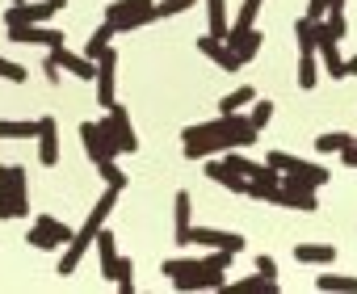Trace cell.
I'll use <instances>...</instances> for the list:
<instances>
[{"mask_svg":"<svg viewBox=\"0 0 357 294\" xmlns=\"http://www.w3.org/2000/svg\"><path fill=\"white\" fill-rule=\"evenodd\" d=\"M118 194L122 189H114V185H105V194L97 198V206L89 210V219L80 223V231H72V240L63 244V256H59V277H72L76 269H80V261H84V252H89V244H93V235L105 227V219L114 215V206H118Z\"/></svg>","mask_w":357,"mask_h":294,"instance_id":"cell-3","label":"cell"},{"mask_svg":"<svg viewBox=\"0 0 357 294\" xmlns=\"http://www.w3.org/2000/svg\"><path fill=\"white\" fill-rule=\"evenodd\" d=\"M93 244H97V256H101V273L114 281V273H118V240H114V231H97L93 235Z\"/></svg>","mask_w":357,"mask_h":294,"instance_id":"cell-22","label":"cell"},{"mask_svg":"<svg viewBox=\"0 0 357 294\" xmlns=\"http://www.w3.org/2000/svg\"><path fill=\"white\" fill-rule=\"evenodd\" d=\"M353 147H357V139H353Z\"/></svg>","mask_w":357,"mask_h":294,"instance_id":"cell-44","label":"cell"},{"mask_svg":"<svg viewBox=\"0 0 357 294\" xmlns=\"http://www.w3.org/2000/svg\"><path fill=\"white\" fill-rule=\"evenodd\" d=\"M349 143H353V134H344V130H328V134L315 139V152L328 156V152H340V147H349Z\"/></svg>","mask_w":357,"mask_h":294,"instance_id":"cell-29","label":"cell"},{"mask_svg":"<svg viewBox=\"0 0 357 294\" xmlns=\"http://www.w3.org/2000/svg\"><path fill=\"white\" fill-rule=\"evenodd\" d=\"M252 101H257V93H252L248 84H240V88H231V93L219 101V114H240V109H244V105H252Z\"/></svg>","mask_w":357,"mask_h":294,"instance_id":"cell-27","label":"cell"},{"mask_svg":"<svg viewBox=\"0 0 357 294\" xmlns=\"http://www.w3.org/2000/svg\"><path fill=\"white\" fill-rule=\"evenodd\" d=\"M0 80H9V84H26V68L0 55Z\"/></svg>","mask_w":357,"mask_h":294,"instance_id":"cell-35","label":"cell"},{"mask_svg":"<svg viewBox=\"0 0 357 294\" xmlns=\"http://www.w3.org/2000/svg\"><path fill=\"white\" fill-rule=\"evenodd\" d=\"M269 118H273V101H257V105H252V114H248V122H252L257 130H265V126H269Z\"/></svg>","mask_w":357,"mask_h":294,"instance_id":"cell-36","label":"cell"},{"mask_svg":"<svg viewBox=\"0 0 357 294\" xmlns=\"http://www.w3.org/2000/svg\"><path fill=\"white\" fill-rule=\"evenodd\" d=\"M257 273H261V277H278V261L261 252V256H257Z\"/></svg>","mask_w":357,"mask_h":294,"instance_id":"cell-37","label":"cell"},{"mask_svg":"<svg viewBox=\"0 0 357 294\" xmlns=\"http://www.w3.org/2000/svg\"><path fill=\"white\" fill-rule=\"evenodd\" d=\"M0 139H38V122H13V118H0Z\"/></svg>","mask_w":357,"mask_h":294,"instance_id":"cell-28","label":"cell"},{"mask_svg":"<svg viewBox=\"0 0 357 294\" xmlns=\"http://www.w3.org/2000/svg\"><path fill=\"white\" fill-rule=\"evenodd\" d=\"M206 177L215 181V185H223V189H231V194H244V177L227 164V160H215V156H206Z\"/></svg>","mask_w":357,"mask_h":294,"instance_id":"cell-21","label":"cell"},{"mask_svg":"<svg viewBox=\"0 0 357 294\" xmlns=\"http://www.w3.org/2000/svg\"><path fill=\"white\" fill-rule=\"evenodd\" d=\"M257 126L248 122V114H219L211 122H194L181 130V152L190 160H206L219 152H244V147L257 143Z\"/></svg>","mask_w":357,"mask_h":294,"instance_id":"cell-1","label":"cell"},{"mask_svg":"<svg viewBox=\"0 0 357 294\" xmlns=\"http://www.w3.org/2000/svg\"><path fill=\"white\" fill-rule=\"evenodd\" d=\"M13 5H26V0H13Z\"/></svg>","mask_w":357,"mask_h":294,"instance_id":"cell-43","label":"cell"},{"mask_svg":"<svg viewBox=\"0 0 357 294\" xmlns=\"http://www.w3.org/2000/svg\"><path fill=\"white\" fill-rule=\"evenodd\" d=\"M190 223H194V198H190V189H176V198H172V231H176V244H185Z\"/></svg>","mask_w":357,"mask_h":294,"instance_id":"cell-20","label":"cell"},{"mask_svg":"<svg viewBox=\"0 0 357 294\" xmlns=\"http://www.w3.org/2000/svg\"><path fill=\"white\" fill-rule=\"evenodd\" d=\"M294 261H298V265H319V269H324V265L336 261V248H332V244H298V248H294Z\"/></svg>","mask_w":357,"mask_h":294,"instance_id":"cell-24","label":"cell"},{"mask_svg":"<svg viewBox=\"0 0 357 294\" xmlns=\"http://www.w3.org/2000/svg\"><path fill=\"white\" fill-rule=\"evenodd\" d=\"M194 9V0H160L155 5V22L160 17H176V13H190Z\"/></svg>","mask_w":357,"mask_h":294,"instance_id":"cell-33","label":"cell"},{"mask_svg":"<svg viewBox=\"0 0 357 294\" xmlns=\"http://www.w3.org/2000/svg\"><path fill=\"white\" fill-rule=\"evenodd\" d=\"M265 164H273V169L282 173V181L303 185V189H319V185H328V177H332L324 164H311V160L290 156V152H269V156H265Z\"/></svg>","mask_w":357,"mask_h":294,"instance_id":"cell-5","label":"cell"},{"mask_svg":"<svg viewBox=\"0 0 357 294\" xmlns=\"http://www.w3.org/2000/svg\"><path fill=\"white\" fill-rule=\"evenodd\" d=\"M261 5H265V0H244V5H240V17L231 22V30H244V26H257V13H261Z\"/></svg>","mask_w":357,"mask_h":294,"instance_id":"cell-32","label":"cell"},{"mask_svg":"<svg viewBox=\"0 0 357 294\" xmlns=\"http://www.w3.org/2000/svg\"><path fill=\"white\" fill-rule=\"evenodd\" d=\"M105 122H109V130H114V143H118V152H139V139H135V126H130V114L114 101L109 109H105Z\"/></svg>","mask_w":357,"mask_h":294,"instance_id":"cell-14","label":"cell"},{"mask_svg":"<svg viewBox=\"0 0 357 294\" xmlns=\"http://www.w3.org/2000/svg\"><path fill=\"white\" fill-rule=\"evenodd\" d=\"M231 290H240V294H278V281L273 277H244V281H236Z\"/></svg>","mask_w":357,"mask_h":294,"instance_id":"cell-30","label":"cell"},{"mask_svg":"<svg viewBox=\"0 0 357 294\" xmlns=\"http://www.w3.org/2000/svg\"><path fill=\"white\" fill-rule=\"evenodd\" d=\"M38 164L43 169H55L59 164V122L51 114L38 118Z\"/></svg>","mask_w":357,"mask_h":294,"instance_id":"cell-15","label":"cell"},{"mask_svg":"<svg viewBox=\"0 0 357 294\" xmlns=\"http://www.w3.org/2000/svg\"><path fill=\"white\" fill-rule=\"evenodd\" d=\"M236 252L227 248H211L206 256H168L160 265V273L176 286V290H227V269H231Z\"/></svg>","mask_w":357,"mask_h":294,"instance_id":"cell-2","label":"cell"},{"mask_svg":"<svg viewBox=\"0 0 357 294\" xmlns=\"http://www.w3.org/2000/svg\"><path fill=\"white\" fill-rule=\"evenodd\" d=\"M80 143H84V152L93 164H105V160H118V143H114V130L109 122H80Z\"/></svg>","mask_w":357,"mask_h":294,"instance_id":"cell-7","label":"cell"},{"mask_svg":"<svg viewBox=\"0 0 357 294\" xmlns=\"http://www.w3.org/2000/svg\"><path fill=\"white\" fill-rule=\"evenodd\" d=\"M43 72H47V80H51V84H55V80H59V76H63V72H59V63H55V55H51V51H47V59H43Z\"/></svg>","mask_w":357,"mask_h":294,"instance_id":"cell-39","label":"cell"},{"mask_svg":"<svg viewBox=\"0 0 357 294\" xmlns=\"http://www.w3.org/2000/svg\"><path fill=\"white\" fill-rule=\"evenodd\" d=\"M328 13V0H307V22H319Z\"/></svg>","mask_w":357,"mask_h":294,"instance_id":"cell-38","label":"cell"},{"mask_svg":"<svg viewBox=\"0 0 357 294\" xmlns=\"http://www.w3.org/2000/svg\"><path fill=\"white\" fill-rule=\"evenodd\" d=\"M9 42H30V47L55 51V47H68V34L47 26V22H38V26H9Z\"/></svg>","mask_w":357,"mask_h":294,"instance_id":"cell-10","label":"cell"},{"mask_svg":"<svg viewBox=\"0 0 357 294\" xmlns=\"http://www.w3.org/2000/svg\"><path fill=\"white\" fill-rule=\"evenodd\" d=\"M51 5H55V9H63V5H68V0H51Z\"/></svg>","mask_w":357,"mask_h":294,"instance_id":"cell-42","label":"cell"},{"mask_svg":"<svg viewBox=\"0 0 357 294\" xmlns=\"http://www.w3.org/2000/svg\"><path fill=\"white\" fill-rule=\"evenodd\" d=\"M332 9H344V0H328V13H332Z\"/></svg>","mask_w":357,"mask_h":294,"instance_id":"cell-41","label":"cell"},{"mask_svg":"<svg viewBox=\"0 0 357 294\" xmlns=\"http://www.w3.org/2000/svg\"><path fill=\"white\" fill-rule=\"evenodd\" d=\"M349 76H357V55H353V59H344V80H349Z\"/></svg>","mask_w":357,"mask_h":294,"instance_id":"cell-40","label":"cell"},{"mask_svg":"<svg viewBox=\"0 0 357 294\" xmlns=\"http://www.w3.org/2000/svg\"><path fill=\"white\" fill-rule=\"evenodd\" d=\"M315 290H332V294H357V277H344V273H319V277H315Z\"/></svg>","mask_w":357,"mask_h":294,"instance_id":"cell-26","label":"cell"},{"mask_svg":"<svg viewBox=\"0 0 357 294\" xmlns=\"http://www.w3.org/2000/svg\"><path fill=\"white\" fill-rule=\"evenodd\" d=\"M97 173L105 177V185H114V189H126V173L114 164V160H105V164H97Z\"/></svg>","mask_w":357,"mask_h":294,"instance_id":"cell-34","label":"cell"},{"mask_svg":"<svg viewBox=\"0 0 357 294\" xmlns=\"http://www.w3.org/2000/svg\"><path fill=\"white\" fill-rule=\"evenodd\" d=\"M273 206H286V210H315V189H303V185H290V181H282L278 185V198H273Z\"/></svg>","mask_w":357,"mask_h":294,"instance_id":"cell-19","label":"cell"},{"mask_svg":"<svg viewBox=\"0 0 357 294\" xmlns=\"http://www.w3.org/2000/svg\"><path fill=\"white\" fill-rule=\"evenodd\" d=\"M26 215H30V181H26V169L0 164V219L13 223V219H26Z\"/></svg>","mask_w":357,"mask_h":294,"instance_id":"cell-4","label":"cell"},{"mask_svg":"<svg viewBox=\"0 0 357 294\" xmlns=\"http://www.w3.org/2000/svg\"><path fill=\"white\" fill-rule=\"evenodd\" d=\"M198 51H202V55H206V59H211L215 68H223V72H240V68H244V63H240V59L231 55V47H227L223 38H215V34L198 38Z\"/></svg>","mask_w":357,"mask_h":294,"instance_id":"cell-17","label":"cell"},{"mask_svg":"<svg viewBox=\"0 0 357 294\" xmlns=\"http://www.w3.org/2000/svg\"><path fill=\"white\" fill-rule=\"evenodd\" d=\"M93 80H97V105L109 109V105L118 101V97H114V93H118V51H114V47L97 59V76H93Z\"/></svg>","mask_w":357,"mask_h":294,"instance_id":"cell-12","label":"cell"},{"mask_svg":"<svg viewBox=\"0 0 357 294\" xmlns=\"http://www.w3.org/2000/svg\"><path fill=\"white\" fill-rule=\"evenodd\" d=\"M51 55H55L59 72H68V76H76V80H93V76H97V63L84 59V55H76V51H68V47H55Z\"/></svg>","mask_w":357,"mask_h":294,"instance_id":"cell-18","label":"cell"},{"mask_svg":"<svg viewBox=\"0 0 357 294\" xmlns=\"http://www.w3.org/2000/svg\"><path fill=\"white\" fill-rule=\"evenodd\" d=\"M114 286H118L122 294H130V290H135V261H130V256H118V273H114Z\"/></svg>","mask_w":357,"mask_h":294,"instance_id":"cell-31","label":"cell"},{"mask_svg":"<svg viewBox=\"0 0 357 294\" xmlns=\"http://www.w3.org/2000/svg\"><path fill=\"white\" fill-rule=\"evenodd\" d=\"M26 240H30V248H38V252H55V248H63V244L72 240V227H68L63 219H55V215H38Z\"/></svg>","mask_w":357,"mask_h":294,"instance_id":"cell-9","label":"cell"},{"mask_svg":"<svg viewBox=\"0 0 357 294\" xmlns=\"http://www.w3.org/2000/svg\"><path fill=\"white\" fill-rule=\"evenodd\" d=\"M105 22L114 26V34L139 30L155 22V0H114V5H105Z\"/></svg>","mask_w":357,"mask_h":294,"instance_id":"cell-6","label":"cell"},{"mask_svg":"<svg viewBox=\"0 0 357 294\" xmlns=\"http://www.w3.org/2000/svg\"><path fill=\"white\" fill-rule=\"evenodd\" d=\"M223 42L231 47V55H236L240 63H248V59H257V51H261L265 34H261L257 26H244V30H227V38H223Z\"/></svg>","mask_w":357,"mask_h":294,"instance_id":"cell-16","label":"cell"},{"mask_svg":"<svg viewBox=\"0 0 357 294\" xmlns=\"http://www.w3.org/2000/svg\"><path fill=\"white\" fill-rule=\"evenodd\" d=\"M227 30H231L227 0H206V34H215V38H227Z\"/></svg>","mask_w":357,"mask_h":294,"instance_id":"cell-25","label":"cell"},{"mask_svg":"<svg viewBox=\"0 0 357 294\" xmlns=\"http://www.w3.org/2000/svg\"><path fill=\"white\" fill-rule=\"evenodd\" d=\"M114 38H118V34H114V26H109V22H101V26H97V30L89 34V42H84V51H80V55L97 63V59H101V55H105V51L114 47Z\"/></svg>","mask_w":357,"mask_h":294,"instance_id":"cell-23","label":"cell"},{"mask_svg":"<svg viewBox=\"0 0 357 294\" xmlns=\"http://www.w3.org/2000/svg\"><path fill=\"white\" fill-rule=\"evenodd\" d=\"M59 9L51 5V0H38V5H30V0H26V5H9L5 9V30L9 26H38V22H51Z\"/></svg>","mask_w":357,"mask_h":294,"instance_id":"cell-13","label":"cell"},{"mask_svg":"<svg viewBox=\"0 0 357 294\" xmlns=\"http://www.w3.org/2000/svg\"><path fill=\"white\" fill-rule=\"evenodd\" d=\"M190 244H198V248L244 252V235H236V231H219V227H194V223H190V231H185V248H190Z\"/></svg>","mask_w":357,"mask_h":294,"instance_id":"cell-11","label":"cell"},{"mask_svg":"<svg viewBox=\"0 0 357 294\" xmlns=\"http://www.w3.org/2000/svg\"><path fill=\"white\" fill-rule=\"evenodd\" d=\"M294 38H298V88H315L319 84V55H315V38H311V22L303 17L294 26Z\"/></svg>","mask_w":357,"mask_h":294,"instance_id":"cell-8","label":"cell"}]
</instances>
